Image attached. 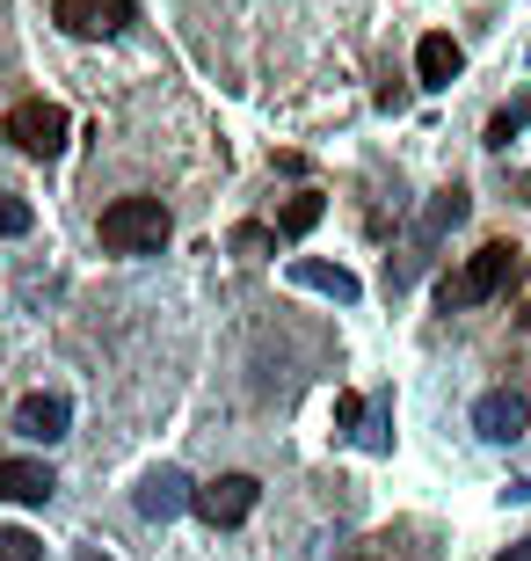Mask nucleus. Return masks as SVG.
<instances>
[{
	"mask_svg": "<svg viewBox=\"0 0 531 561\" xmlns=\"http://www.w3.org/2000/svg\"><path fill=\"white\" fill-rule=\"evenodd\" d=\"M524 329H531V307H524Z\"/></svg>",
	"mask_w": 531,
	"mask_h": 561,
	"instance_id": "nucleus-21",
	"label": "nucleus"
},
{
	"mask_svg": "<svg viewBox=\"0 0 531 561\" xmlns=\"http://www.w3.org/2000/svg\"><path fill=\"white\" fill-rule=\"evenodd\" d=\"M66 423H73V401L66 394H22V409H15V431L30 445H59Z\"/></svg>",
	"mask_w": 531,
	"mask_h": 561,
	"instance_id": "nucleus-8",
	"label": "nucleus"
},
{
	"mask_svg": "<svg viewBox=\"0 0 531 561\" xmlns=\"http://www.w3.org/2000/svg\"><path fill=\"white\" fill-rule=\"evenodd\" d=\"M459 66H466V51H459L445 30L415 44V73H423V88H451V81H459Z\"/></svg>",
	"mask_w": 531,
	"mask_h": 561,
	"instance_id": "nucleus-11",
	"label": "nucleus"
},
{
	"mask_svg": "<svg viewBox=\"0 0 531 561\" xmlns=\"http://www.w3.org/2000/svg\"><path fill=\"white\" fill-rule=\"evenodd\" d=\"M51 22L66 37H117L131 22V0H51Z\"/></svg>",
	"mask_w": 531,
	"mask_h": 561,
	"instance_id": "nucleus-6",
	"label": "nucleus"
},
{
	"mask_svg": "<svg viewBox=\"0 0 531 561\" xmlns=\"http://www.w3.org/2000/svg\"><path fill=\"white\" fill-rule=\"evenodd\" d=\"M30 227H37V211L22 205V197H8V190H0V233L15 241V233H30Z\"/></svg>",
	"mask_w": 531,
	"mask_h": 561,
	"instance_id": "nucleus-16",
	"label": "nucleus"
},
{
	"mask_svg": "<svg viewBox=\"0 0 531 561\" xmlns=\"http://www.w3.org/2000/svg\"><path fill=\"white\" fill-rule=\"evenodd\" d=\"M255 503H263V481H255V474H219V481H205V489H197V503H189V511L226 533V525H241Z\"/></svg>",
	"mask_w": 531,
	"mask_h": 561,
	"instance_id": "nucleus-4",
	"label": "nucleus"
},
{
	"mask_svg": "<svg viewBox=\"0 0 531 561\" xmlns=\"http://www.w3.org/2000/svg\"><path fill=\"white\" fill-rule=\"evenodd\" d=\"M517 271V249L510 241H488V249H473L466 255V271L445 277V307H481V299H495V291L510 285Z\"/></svg>",
	"mask_w": 531,
	"mask_h": 561,
	"instance_id": "nucleus-3",
	"label": "nucleus"
},
{
	"mask_svg": "<svg viewBox=\"0 0 531 561\" xmlns=\"http://www.w3.org/2000/svg\"><path fill=\"white\" fill-rule=\"evenodd\" d=\"M510 496H531V474H524V481H510Z\"/></svg>",
	"mask_w": 531,
	"mask_h": 561,
	"instance_id": "nucleus-19",
	"label": "nucleus"
},
{
	"mask_svg": "<svg viewBox=\"0 0 531 561\" xmlns=\"http://www.w3.org/2000/svg\"><path fill=\"white\" fill-rule=\"evenodd\" d=\"M291 285L321 291V299H335V307H349V299H357V277H349L343 263H313V255H299V263H291Z\"/></svg>",
	"mask_w": 531,
	"mask_h": 561,
	"instance_id": "nucleus-12",
	"label": "nucleus"
},
{
	"mask_svg": "<svg viewBox=\"0 0 531 561\" xmlns=\"http://www.w3.org/2000/svg\"><path fill=\"white\" fill-rule=\"evenodd\" d=\"M59 474L44 467V459H0V496L8 503H51Z\"/></svg>",
	"mask_w": 531,
	"mask_h": 561,
	"instance_id": "nucleus-9",
	"label": "nucleus"
},
{
	"mask_svg": "<svg viewBox=\"0 0 531 561\" xmlns=\"http://www.w3.org/2000/svg\"><path fill=\"white\" fill-rule=\"evenodd\" d=\"M473 431L488 437V445H517V437L531 431V401L517 394V387H495V394L473 401Z\"/></svg>",
	"mask_w": 531,
	"mask_h": 561,
	"instance_id": "nucleus-5",
	"label": "nucleus"
},
{
	"mask_svg": "<svg viewBox=\"0 0 531 561\" xmlns=\"http://www.w3.org/2000/svg\"><path fill=\"white\" fill-rule=\"evenodd\" d=\"M495 561H531V540H517V547H503Z\"/></svg>",
	"mask_w": 531,
	"mask_h": 561,
	"instance_id": "nucleus-18",
	"label": "nucleus"
},
{
	"mask_svg": "<svg viewBox=\"0 0 531 561\" xmlns=\"http://www.w3.org/2000/svg\"><path fill=\"white\" fill-rule=\"evenodd\" d=\"M189 503H197V481H189L183 467H153V474L139 481V511L153 525H168L175 511H189Z\"/></svg>",
	"mask_w": 531,
	"mask_h": 561,
	"instance_id": "nucleus-7",
	"label": "nucleus"
},
{
	"mask_svg": "<svg viewBox=\"0 0 531 561\" xmlns=\"http://www.w3.org/2000/svg\"><path fill=\"white\" fill-rule=\"evenodd\" d=\"M466 205H473V197H466V190H459V183H451V190H437V197H429L423 227H415V255H408V277H415V263H423V249H429V241H437V233H445V227H459V219H466Z\"/></svg>",
	"mask_w": 531,
	"mask_h": 561,
	"instance_id": "nucleus-10",
	"label": "nucleus"
},
{
	"mask_svg": "<svg viewBox=\"0 0 531 561\" xmlns=\"http://www.w3.org/2000/svg\"><path fill=\"white\" fill-rule=\"evenodd\" d=\"M0 561H44V547L22 533V525H0Z\"/></svg>",
	"mask_w": 531,
	"mask_h": 561,
	"instance_id": "nucleus-15",
	"label": "nucleus"
},
{
	"mask_svg": "<svg viewBox=\"0 0 531 561\" xmlns=\"http://www.w3.org/2000/svg\"><path fill=\"white\" fill-rule=\"evenodd\" d=\"M66 131H73V117H66L59 103H44V95H30V103H15L8 117H0V139L22 146L30 161H51V153L66 146Z\"/></svg>",
	"mask_w": 531,
	"mask_h": 561,
	"instance_id": "nucleus-2",
	"label": "nucleus"
},
{
	"mask_svg": "<svg viewBox=\"0 0 531 561\" xmlns=\"http://www.w3.org/2000/svg\"><path fill=\"white\" fill-rule=\"evenodd\" d=\"M81 561H109V554H95V547H88V554H81Z\"/></svg>",
	"mask_w": 531,
	"mask_h": 561,
	"instance_id": "nucleus-20",
	"label": "nucleus"
},
{
	"mask_svg": "<svg viewBox=\"0 0 531 561\" xmlns=\"http://www.w3.org/2000/svg\"><path fill=\"white\" fill-rule=\"evenodd\" d=\"M335 423H343V431H357V423H365V394H343V401H335Z\"/></svg>",
	"mask_w": 531,
	"mask_h": 561,
	"instance_id": "nucleus-17",
	"label": "nucleus"
},
{
	"mask_svg": "<svg viewBox=\"0 0 531 561\" xmlns=\"http://www.w3.org/2000/svg\"><path fill=\"white\" fill-rule=\"evenodd\" d=\"M524 125H531V95H524V103H510V110H503V117L488 125V146H510Z\"/></svg>",
	"mask_w": 531,
	"mask_h": 561,
	"instance_id": "nucleus-14",
	"label": "nucleus"
},
{
	"mask_svg": "<svg viewBox=\"0 0 531 561\" xmlns=\"http://www.w3.org/2000/svg\"><path fill=\"white\" fill-rule=\"evenodd\" d=\"M321 211H327V205L307 190V197H291V205H285V219H277V227H285L291 241H299V233H313V227H321Z\"/></svg>",
	"mask_w": 531,
	"mask_h": 561,
	"instance_id": "nucleus-13",
	"label": "nucleus"
},
{
	"mask_svg": "<svg viewBox=\"0 0 531 561\" xmlns=\"http://www.w3.org/2000/svg\"><path fill=\"white\" fill-rule=\"evenodd\" d=\"M168 241V205L161 197H117L103 211V249L117 255H153Z\"/></svg>",
	"mask_w": 531,
	"mask_h": 561,
	"instance_id": "nucleus-1",
	"label": "nucleus"
}]
</instances>
